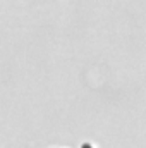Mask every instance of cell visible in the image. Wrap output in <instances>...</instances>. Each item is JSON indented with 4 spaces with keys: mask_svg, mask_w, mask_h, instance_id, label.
Masks as SVG:
<instances>
[{
    "mask_svg": "<svg viewBox=\"0 0 146 148\" xmlns=\"http://www.w3.org/2000/svg\"><path fill=\"white\" fill-rule=\"evenodd\" d=\"M81 148H96V147H95V145H93L91 141H84V143L81 145Z\"/></svg>",
    "mask_w": 146,
    "mask_h": 148,
    "instance_id": "1",
    "label": "cell"
}]
</instances>
